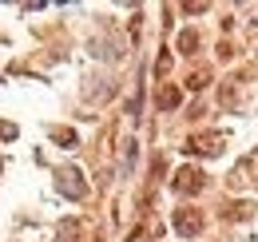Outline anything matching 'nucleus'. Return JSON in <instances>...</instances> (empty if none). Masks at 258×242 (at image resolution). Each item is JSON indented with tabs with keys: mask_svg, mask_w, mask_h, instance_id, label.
<instances>
[{
	"mask_svg": "<svg viewBox=\"0 0 258 242\" xmlns=\"http://www.w3.org/2000/svg\"><path fill=\"white\" fill-rule=\"evenodd\" d=\"M175 191H179V195H199V191H203V171L183 167V171L175 175Z\"/></svg>",
	"mask_w": 258,
	"mask_h": 242,
	"instance_id": "2",
	"label": "nucleus"
},
{
	"mask_svg": "<svg viewBox=\"0 0 258 242\" xmlns=\"http://www.w3.org/2000/svg\"><path fill=\"white\" fill-rule=\"evenodd\" d=\"M0 135H4V139H16V127H12V123H0Z\"/></svg>",
	"mask_w": 258,
	"mask_h": 242,
	"instance_id": "8",
	"label": "nucleus"
},
{
	"mask_svg": "<svg viewBox=\"0 0 258 242\" xmlns=\"http://www.w3.org/2000/svg\"><path fill=\"white\" fill-rule=\"evenodd\" d=\"M175 230H179L183 238H195V234L203 230V214L195 211V207H183V211H175Z\"/></svg>",
	"mask_w": 258,
	"mask_h": 242,
	"instance_id": "1",
	"label": "nucleus"
},
{
	"mask_svg": "<svg viewBox=\"0 0 258 242\" xmlns=\"http://www.w3.org/2000/svg\"><path fill=\"white\" fill-rule=\"evenodd\" d=\"M60 191H64V195H72V199H84V195H88V187H84V183H80V171H60Z\"/></svg>",
	"mask_w": 258,
	"mask_h": 242,
	"instance_id": "3",
	"label": "nucleus"
},
{
	"mask_svg": "<svg viewBox=\"0 0 258 242\" xmlns=\"http://www.w3.org/2000/svg\"><path fill=\"white\" fill-rule=\"evenodd\" d=\"M179 48H183V52H195V48H199V36H195V32H183V36H179Z\"/></svg>",
	"mask_w": 258,
	"mask_h": 242,
	"instance_id": "6",
	"label": "nucleus"
},
{
	"mask_svg": "<svg viewBox=\"0 0 258 242\" xmlns=\"http://www.w3.org/2000/svg\"><path fill=\"white\" fill-rule=\"evenodd\" d=\"M203 84H207V76H203V72H195V76H191V84H187V88H191V91H199V88H203Z\"/></svg>",
	"mask_w": 258,
	"mask_h": 242,
	"instance_id": "7",
	"label": "nucleus"
},
{
	"mask_svg": "<svg viewBox=\"0 0 258 242\" xmlns=\"http://www.w3.org/2000/svg\"><path fill=\"white\" fill-rule=\"evenodd\" d=\"M131 242H143V234H135V238H131Z\"/></svg>",
	"mask_w": 258,
	"mask_h": 242,
	"instance_id": "9",
	"label": "nucleus"
},
{
	"mask_svg": "<svg viewBox=\"0 0 258 242\" xmlns=\"http://www.w3.org/2000/svg\"><path fill=\"white\" fill-rule=\"evenodd\" d=\"M52 139H56V143H64V147H76V131H64V127H60V131H52Z\"/></svg>",
	"mask_w": 258,
	"mask_h": 242,
	"instance_id": "5",
	"label": "nucleus"
},
{
	"mask_svg": "<svg viewBox=\"0 0 258 242\" xmlns=\"http://www.w3.org/2000/svg\"><path fill=\"white\" fill-rule=\"evenodd\" d=\"M179 99H183V95H179V88H159V107H163V111L179 107Z\"/></svg>",
	"mask_w": 258,
	"mask_h": 242,
	"instance_id": "4",
	"label": "nucleus"
}]
</instances>
